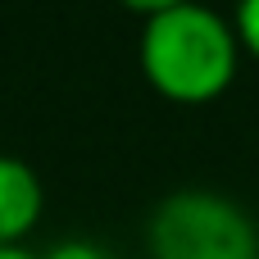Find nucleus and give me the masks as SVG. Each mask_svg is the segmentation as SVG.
<instances>
[{
	"label": "nucleus",
	"instance_id": "f257e3e1",
	"mask_svg": "<svg viewBox=\"0 0 259 259\" xmlns=\"http://www.w3.org/2000/svg\"><path fill=\"white\" fill-rule=\"evenodd\" d=\"M241 55L232 14L196 0L141 5L137 68L155 96L173 105H209L237 82Z\"/></svg>",
	"mask_w": 259,
	"mask_h": 259
},
{
	"label": "nucleus",
	"instance_id": "39448f33",
	"mask_svg": "<svg viewBox=\"0 0 259 259\" xmlns=\"http://www.w3.org/2000/svg\"><path fill=\"white\" fill-rule=\"evenodd\" d=\"M41 259H114L100 241H87V237H64L55 241L50 250H41Z\"/></svg>",
	"mask_w": 259,
	"mask_h": 259
},
{
	"label": "nucleus",
	"instance_id": "20e7f679",
	"mask_svg": "<svg viewBox=\"0 0 259 259\" xmlns=\"http://www.w3.org/2000/svg\"><path fill=\"white\" fill-rule=\"evenodd\" d=\"M232 27L241 36V50L259 59V0H246V5L232 9Z\"/></svg>",
	"mask_w": 259,
	"mask_h": 259
},
{
	"label": "nucleus",
	"instance_id": "7ed1b4c3",
	"mask_svg": "<svg viewBox=\"0 0 259 259\" xmlns=\"http://www.w3.org/2000/svg\"><path fill=\"white\" fill-rule=\"evenodd\" d=\"M46 214V182L41 173L0 150V246H27Z\"/></svg>",
	"mask_w": 259,
	"mask_h": 259
},
{
	"label": "nucleus",
	"instance_id": "423d86ee",
	"mask_svg": "<svg viewBox=\"0 0 259 259\" xmlns=\"http://www.w3.org/2000/svg\"><path fill=\"white\" fill-rule=\"evenodd\" d=\"M0 259H41V255L27 250V246H0Z\"/></svg>",
	"mask_w": 259,
	"mask_h": 259
},
{
	"label": "nucleus",
	"instance_id": "f03ea898",
	"mask_svg": "<svg viewBox=\"0 0 259 259\" xmlns=\"http://www.w3.org/2000/svg\"><path fill=\"white\" fill-rule=\"evenodd\" d=\"M146 259H259V223L214 187H178L146 219Z\"/></svg>",
	"mask_w": 259,
	"mask_h": 259
}]
</instances>
